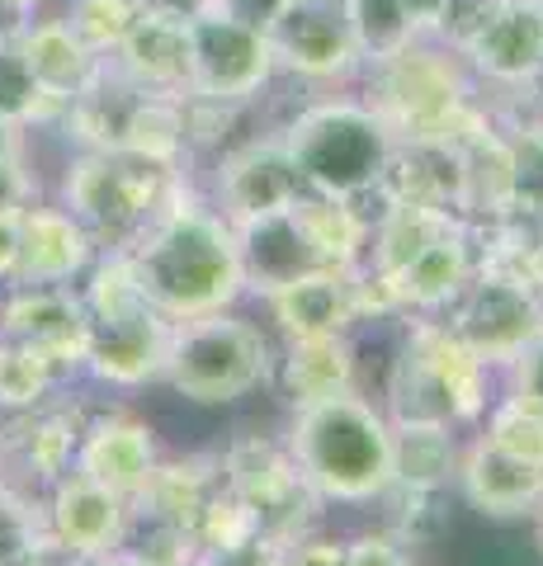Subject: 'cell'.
Returning a JSON list of instances; mask_svg holds the SVG:
<instances>
[{
  "label": "cell",
  "instance_id": "cell-14",
  "mask_svg": "<svg viewBox=\"0 0 543 566\" xmlns=\"http://www.w3.org/2000/svg\"><path fill=\"white\" fill-rule=\"evenodd\" d=\"M14 48H20L33 85H39L43 99L58 114L66 109V104H76L81 95H91L95 85L109 76V57L85 43L81 33L66 24V14L58 6L33 14V20L14 33Z\"/></svg>",
  "mask_w": 543,
  "mask_h": 566
},
{
  "label": "cell",
  "instance_id": "cell-38",
  "mask_svg": "<svg viewBox=\"0 0 543 566\" xmlns=\"http://www.w3.org/2000/svg\"><path fill=\"white\" fill-rule=\"evenodd\" d=\"M20 208L24 203H0V283H10L20 264Z\"/></svg>",
  "mask_w": 543,
  "mask_h": 566
},
{
  "label": "cell",
  "instance_id": "cell-29",
  "mask_svg": "<svg viewBox=\"0 0 543 566\" xmlns=\"http://www.w3.org/2000/svg\"><path fill=\"white\" fill-rule=\"evenodd\" d=\"M393 434H397V486L435 491L449 482L453 463H459L449 424H393Z\"/></svg>",
  "mask_w": 543,
  "mask_h": 566
},
{
  "label": "cell",
  "instance_id": "cell-32",
  "mask_svg": "<svg viewBox=\"0 0 543 566\" xmlns=\"http://www.w3.org/2000/svg\"><path fill=\"white\" fill-rule=\"evenodd\" d=\"M482 439H492L497 449L543 468V397L511 392L505 401H497L492 416H487V434Z\"/></svg>",
  "mask_w": 543,
  "mask_h": 566
},
{
  "label": "cell",
  "instance_id": "cell-11",
  "mask_svg": "<svg viewBox=\"0 0 543 566\" xmlns=\"http://www.w3.org/2000/svg\"><path fill=\"white\" fill-rule=\"evenodd\" d=\"M265 33L279 81H297L303 91H341V85H355L364 71L341 0H289Z\"/></svg>",
  "mask_w": 543,
  "mask_h": 566
},
{
  "label": "cell",
  "instance_id": "cell-23",
  "mask_svg": "<svg viewBox=\"0 0 543 566\" xmlns=\"http://www.w3.org/2000/svg\"><path fill=\"white\" fill-rule=\"evenodd\" d=\"M293 203L284 212H270V218H260V222L237 227L241 264H247V289L270 293V289H279V283H289L297 274L326 270V264L312 255L303 227H297V218H293Z\"/></svg>",
  "mask_w": 543,
  "mask_h": 566
},
{
  "label": "cell",
  "instance_id": "cell-17",
  "mask_svg": "<svg viewBox=\"0 0 543 566\" xmlns=\"http://www.w3.org/2000/svg\"><path fill=\"white\" fill-rule=\"evenodd\" d=\"M100 245L76 222L72 208L29 199L20 208V264H14V289H39V283H72L95 264Z\"/></svg>",
  "mask_w": 543,
  "mask_h": 566
},
{
  "label": "cell",
  "instance_id": "cell-44",
  "mask_svg": "<svg viewBox=\"0 0 543 566\" xmlns=\"http://www.w3.org/2000/svg\"><path fill=\"white\" fill-rule=\"evenodd\" d=\"M539 543H543V505H539Z\"/></svg>",
  "mask_w": 543,
  "mask_h": 566
},
{
  "label": "cell",
  "instance_id": "cell-5",
  "mask_svg": "<svg viewBox=\"0 0 543 566\" xmlns=\"http://www.w3.org/2000/svg\"><path fill=\"white\" fill-rule=\"evenodd\" d=\"M85 279H91L81 293L85 316H91L85 368L100 382H114V387H137L147 378H161L175 322H166L147 303L128 251H100Z\"/></svg>",
  "mask_w": 543,
  "mask_h": 566
},
{
  "label": "cell",
  "instance_id": "cell-35",
  "mask_svg": "<svg viewBox=\"0 0 543 566\" xmlns=\"http://www.w3.org/2000/svg\"><path fill=\"white\" fill-rule=\"evenodd\" d=\"M76 458V430L66 424L62 416H48L33 424V439H29V468L43 476V482H58L66 472V463Z\"/></svg>",
  "mask_w": 543,
  "mask_h": 566
},
{
  "label": "cell",
  "instance_id": "cell-1",
  "mask_svg": "<svg viewBox=\"0 0 543 566\" xmlns=\"http://www.w3.org/2000/svg\"><path fill=\"white\" fill-rule=\"evenodd\" d=\"M128 260L147 303L166 322L227 312L247 293L237 227L208 199L189 193V185L175 189V199L143 227V237L128 245Z\"/></svg>",
  "mask_w": 543,
  "mask_h": 566
},
{
  "label": "cell",
  "instance_id": "cell-18",
  "mask_svg": "<svg viewBox=\"0 0 543 566\" xmlns=\"http://www.w3.org/2000/svg\"><path fill=\"white\" fill-rule=\"evenodd\" d=\"M48 524L62 553L100 562L124 543L128 528V495H118L109 486L91 482L81 472H62L52 482V505H48Z\"/></svg>",
  "mask_w": 543,
  "mask_h": 566
},
{
  "label": "cell",
  "instance_id": "cell-22",
  "mask_svg": "<svg viewBox=\"0 0 543 566\" xmlns=\"http://www.w3.org/2000/svg\"><path fill=\"white\" fill-rule=\"evenodd\" d=\"M76 472L133 501L156 472V439L143 420L109 416L95 430H85V439L76 444Z\"/></svg>",
  "mask_w": 543,
  "mask_h": 566
},
{
  "label": "cell",
  "instance_id": "cell-13",
  "mask_svg": "<svg viewBox=\"0 0 543 566\" xmlns=\"http://www.w3.org/2000/svg\"><path fill=\"white\" fill-rule=\"evenodd\" d=\"M303 175H297L284 137L274 133H251L247 142L227 147L213 166V203L232 227L260 222L270 212H284L293 199H303Z\"/></svg>",
  "mask_w": 543,
  "mask_h": 566
},
{
  "label": "cell",
  "instance_id": "cell-21",
  "mask_svg": "<svg viewBox=\"0 0 543 566\" xmlns=\"http://www.w3.org/2000/svg\"><path fill=\"white\" fill-rule=\"evenodd\" d=\"M459 486L468 495V505L482 510V515H492V520L534 515L543 505V468L497 449L492 439H478V444L463 453Z\"/></svg>",
  "mask_w": 543,
  "mask_h": 566
},
{
  "label": "cell",
  "instance_id": "cell-28",
  "mask_svg": "<svg viewBox=\"0 0 543 566\" xmlns=\"http://www.w3.org/2000/svg\"><path fill=\"white\" fill-rule=\"evenodd\" d=\"M341 10H345L349 39H355L364 66L388 62L420 39L411 0H341Z\"/></svg>",
  "mask_w": 543,
  "mask_h": 566
},
{
  "label": "cell",
  "instance_id": "cell-27",
  "mask_svg": "<svg viewBox=\"0 0 543 566\" xmlns=\"http://www.w3.org/2000/svg\"><path fill=\"white\" fill-rule=\"evenodd\" d=\"M114 151H128V156H137V161L180 170L189 161L185 99H175V95H143V91H137L133 104H128V114H124V128H118Z\"/></svg>",
  "mask_w": 543,
  "mask_h": 566
},
{
  "label": "cell",
  "instance_id": "cell-24",
  "mask_svg": "<svg viewBox=\"0 0 543 566\" xmlns=\"http://www.w3.org/2000/svg\"><path fill=\"white\" fill-rule=\"evenodd\" d=\"M293 218L303 227V237L312 245L326 270H355L369 260L374 241V218L355 199H326V193H303L293 203Z\"/></svg>",
  "mask_w": 543,
  "mask_h": 566
},
{
  "label": "cell",
  "instance_id": "cell-43",
  "mask_svg": "<svg viewBox=\"0 0 543 566\" xmlns=\"http://www.w3.org/2000/svg\"><path fill=\"white\" fill-rule=\"evenodd\" d=\"M100 566H156V562H147V557H128V553H118V547H114L109 557H100Z\"/></svg>",
  "mask_w": 543,
  "mask_h": 566
},
{
  "label": "cell",
  "instance_id": "cell-31",
  "mask_svg": "<svg viewBox=\"0 0 543 566\" xmlns=\"http://www.w3.org/2000/svg\"><path fill=\"white\" fill-rule=\"evenodd\" d=\"M0 123L10 128H52L58 123V109L33 85L14 39H0Z\"/></svg>",
  "mask_w": 543,
  "mask_h": 566
},
{
  "label": "cell",
  "instance_id": "cell-20",
  "mask_svg": "<svg viewBox=\"0 0 543 566\" xmlns=\"http://www.w3.org/2000/svg\"><path fill=\"white\" fill-rule=\"evenodd\" d=\"M270 316L284 326L289 340L322 331H349L359 322V264L355 270H312L265 293Z\"/></svg>",
  "mask_w": 543,
  "mask_h": 566
},
{
  "label": "cell",
  "instance_id": "cell-33",
  "mask_svg": "<svg viewBox=\"0 0 543 566\" xmlns=\"http://www.w3.org/2000/svg\"><path fill=\"white\" fill-rule=\"evenodd\" d=\"M52 382H58V368L43 354H33L20 340H0V406L29 411L52 392Z\"/></svg>",
  "mask_w": 543,
  "mask_h": 566
},
{
  "label": "cell",
  "instance_id": "cell-4",
  "mask_svg": "<svg viewBox=\"0 0 543 566\" xmlns=\"http://www.w3.org/2000/svg\"><path fill=\"white\" fill-rule=\"evenodd\" d=\"M279 137H284L307 193L355 199V203L378 199L393 147H397L388 123L369 109V99L355 85L317 91L312 99H303L279 123Z\"/></svg>",
  "mask_w": 543,
  "mask_h": 566
},
{
  "label": "cell",
  "instance_id": "cell-40",
  "mask_svg": "<svg viewBox=\"0 0 543 566\" xmlns=\"http://www.w3.org/2000/svg\"><path fill=\"white\" fill-rule=\"evenodd\" d=\"M515 392H530V397H543V335L515 359Z\"/></svg>",
  "mask_w": 543,
  "mask_h": 566
},
{
  "label": "cell",
  "instance_id": "cell-19",
  "mask_svg": "<svg viewBox=\"0 0 543 566\" xmlns=\"http://www.w3.org/2000/svg\"><path fill=\"white\" fill-rule=\"evenodd\" d=\"M109 71L143 95H175L189 91V20L166 10H143V20L109 57Z\"/></svg>",
  "mask_w": 543,
  "mask_h": 566
},
{
  "label": "cell",
  "instance_id": "cell-39",
  "mask_svg": "<svg viewBox=\"0 0 543 566\" xmlns=\"http://www.w3.org/2000/svg\"><path fill=\"white\" fill-rule=\"evenodd\" d=\"M289 0H213V10H222V14H232V20H247V24H255V29H270V20L279 10H284Z\"/></svg>",
  "mask_w": 543,
  "mask_h": 566
},
{
  "label": "cell",
  "instance_id": "cell-8",
  "mask_svg": "<svg viewBox=\"0 0 543 566\" xmlns=\"http://www.w3.org/2000/svg\"><path fill=\"white\" fill-rule=\"evenodd\" d=\"M487 364L449 326H416L393 374L397 424H459L482 416Z\"/></svg>",
  "mask_w": 543,
  "mask_h": 566
},
{
  "label": "cell",
  "instance_id": "cell-3",
  "mask_svg": "<svg viewBox=\"0 0 543 566\" xmlns=\"http://www.w3.org/2000/svg\"><path fill=\"white\" fill-rule=\"evenodd\" d=\"M289 458L322 501L364 505L397 486L393 420L355 392L293 406Z\"/></svg>",
  "mask_w": 543,
  "mask_h": 566
},
{
  "label": "cell",
  "instance_id": "cell-7",
  "mask_svg": "<svg viewBox=\"0 0 543 566\" xmlns=\"http://www.w3.org/2000/svg\"><path fill=\"white\" fill-rule=\"evenodd\" d=\"M161 378L199 406H227L251 397L270 378V345L251 322L232 312L175 322Z\"/></svg>",
  "mask_w": 543,
  "mask_h": 566
},
{
  "label": "cell",
  "instance_id": "cell-36",
  "mask_svg": "<svg viewBox=\"0 0 543 566\" xmlns=\"http://www.w3.org/2000/svg\"><path fill=\"white\" fill-rule=\"evenodd\" d=\"M345 566H411L401 543L388 534H359L355 543H345Z\"/></svg>",
  "mask_w": 543,
  "mask_h": 566
},
{
  "label": "cell",
  "instance_id": "cell-9",
  "mask_svg": "<svg viewBox=\"0 0 543 566\" xmlns=\"http://www.w3.org/2000/svg\"><path fill=\"white\" fill-rule=\"evenodd\" d=\"M279 85L270 33L222 10L189 20V91L213 104H260Z\"/></svg>",
  "mask_w": 543,
  "mask_h": 566
},
{
  "label": "cell",
  "instance_id": "cell-37",
  "mask_svg": "<svg viewBox=\"0 0 543 566\" xmlns=\"http://www.w3.org/2000/svg\"><path fill=\"white\" fill-rule=\"evenodd\" d=\"M274 566H345V543H331V538L289 543Z\"/></svg>",
  "mask_w": 543,
  "mask_h": 566
},
{
  "label": "cell",
  "instance_id": "cell-42",
  "mask_svg": "<svg viewBox=\"0 0 543 566\" xmlns=\"http://www.w3.org/2000/svg\"><path fill=\"white\" fill-rule=\"evenodd\" d=\"M152 10H166V14H180V20H195V14L213 10V0H147Z\"/></svg>",
  "mask_w": 543,
  "mask_h": 566
},
{
  "label": "cell",
  "instance_id": "cell-6",
  "mask_svg": "<svg viewBox=\"0 0 543 566\" xmlns=\"http://www.w3.org/2000/svg\"><path fill=\"white\" fill-rule=\"evenodd\" d=\"M180 185L185 170L137 161L128 151H72L62 166L58 203L76 212L100 251H128Z\"/></svg>",
  "mask_w": 543,
  "mask_h": 566
},
{
  "label": "cell",
  "instance_id": "cell-15",
  "mask_svg": "<svg viewBox=\"0 0 543 566\" xmlns=\"http://www.w3.org/2000/svg\"><path fill=\"white\" fill-rule=\"evenodd\" d=\"M0 331L6 340H20L33 354L58 368L85 364V345H91V316H85L81 293L66 283H39V289H14L0 303Z\"/></svg>",
  "mask_w": 543,
  "mask_h": 566
},
{
  "label": "cell",
  "instance_id": "cell-16",
  "mask_svg": "<svg viewBox=\"0 0 543 566\" xmlns=\"http://www.w3.org/2000/svg\"><path fill=\"white\" fill-rule=\"evenodd\" d=\"M482 270V245H478V227L468 218H453L449 227H440L420 251L401 264V270L383 274L388 289L397 297V307L411 312H440L453 307L463 297V289L472 283V274Z\"/></svg>",
  "mask_w": 543,
  "mask_h": 566
},
{
  "label": "cell",
  "instance_id": "cell-2",
  "mask_svg": "<svg viewBox=\"0 0 543 566\" xmlns=\"http://www.w3.org/2000/svg\"><path fill=\"white\" fill-rule=\"evenodd\" d=\"M355 91L388 123L397 142H449L468 147L497 128V104L472 81L459 48L440 39H416L397 57L359 71Z\"/></svg>",
  "mask_w": 543,
  "mask_h": 566
},
{
  "label": "cell",
  "instance_id": "cell-26",
  "mask_svg": "<svg viewBox=\"0 0 543 566\" xmlns=\"http://www.w3.org/2000/svg\"><path fill=\"white\" fill-rule=\"evenodd\" d=\"M355 387V345L345 331H322V335H297L289 340L284 359V392L293 406L326 401Z\"/></svg>",
  "mask_w": 543,
  "mask_h": 566
},
{
  "label": "cell",
  "instance_id": "cell-30",
  "mask_svg": "<svg viewBox=\"0 0 543 566\" xmlns=\"http://www.w3.org/2000/svg\"><path fill=\"white\" fill-rule=\"evenodd\" d=\"M58 10L95 52L114 57L118 43L128 39L137 20H143L147 0H58Z\"/></svg>",
  "mask_w": 543,
  "mask_h": 566
},
{
  "label": "cell",
  "instance_id": "cell-25",
  "mask_svg": "<svg viewBox=\"0 0 543 566\" xmlns=\"http://www.w3.org/2000/svg\"><path fill=\"white\" fill-rule=\"evenodd\" d=\"M227 491L241 495L270 534L274 520L289 515V505L307 491V482H303V472L293 468L289 453H279L270 444H241L227 453Z\"/></svg>",
  "mask_w": 543,
  "mask_h": 566
},
{
  "label": "cell",
  "instance_id": "cell-10",
  "mask_svg": "<svg viewBox=\"0 0 543 566\" xmlns=\"http://www.w3.org/2000/svg\"><path fill=\"white\" fill-rule=\"evenodd\" d=\"M449 331L459 335L487 368L515 364L520 354L543 335L539 283L520 279L511 270L482 264V270L472 274V283L463 289V297L453 303V326Z\"/></svg>",
  "mask_w": 543,
  "mask_h": 566
},
{
  "label": "cell",
  "instance_id": "cell-45",
  "mask_svg": "<svg viewBox=\"0 0 543 566\" xmlns=\"http://www.w3.org/2000/svg\"><path fill=\"white\" fill-rule=\"evenodd\" d=\"M539 303H543V279H539Z\"/></svg>",
  "mask_w": 543,
  "mask_h": 566
},
{
  "label": "cell",
  "instance_id": "cell-12",
  "mask_svg": "<svg viewBox=\"0 0 543 566\" xmlns=\"http://www.w3.org/2000/svg\"><path fill=\"white\" fill-rule=\"evenodd\" d=\"M459 52L487 99L530 95L543 85V0H487Z\"/></svg>",
  "mask_w": 543,
  "mask_h": 566
},
{
  "label": "cell",
  "instance_id": "cell-41",
  "mask_svg": "<svg viewBox=\"0 0 543 566\" xmlns=\"http://www.w3.org/2000/svg\"><path fill=\"white\" fill-rule=\"evenodd\" d=\"M48 6H58V0H0V39H14Z\"/></svg>",
  "mask_w": 543,
  "mask_h": 566
},
{
  "label": "cell",
  "instance_id": "cell-34",
  "mask_svg": "<svg viewBox=\"0 0 543 566\" xmlns=\"http://www.w3.org/2000/svg\"><path fill=\"white\" fill-rule=\"evenodd\" d=\"M39 520L20 495L0 491V566H33L39 562Z\"/></svg>",
  "mask_w": 543,
  "mask_h": 566
}]
</instances>
